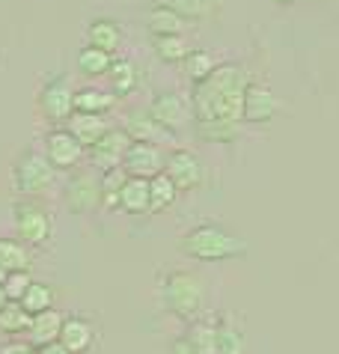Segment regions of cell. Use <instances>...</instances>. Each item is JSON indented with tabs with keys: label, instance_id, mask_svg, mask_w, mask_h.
I'll list each match as a JSON object with an SVG mask.
<instances>
[{
	"label": "cell",
	"instance_id": "obj_1",
	"mask_svg": "<svg viewBox=\"0 0 339 354\" xmlns=\"http://www.w3.org/2000/svg\"><path fill=\"white\" fill-rule=\"evenodd\" d=\"M250 72L241 63H221L205 81L191 84L194 120H238L241 122L244 93L250 86Z\"/></svg>",
	"mask_w": 339,
	"mask_h": 354
},
{
	"label": "cell",
	"instance_id": "obj_2",
	"mask_svg": "<svg viewBox=\"0 0 339 354\" xmlns=\"http://www.w3.org/2000/svg\"><path fill=\"white\" fill-rule=\"evenodd\" d=\"M176 248L182 257L194 262H229V259H244L250 253V244L238 232L226 230L217 221H203L191 226L187 232L178 235Z\"/></svg>",
	"mask_w": 339,
	"mask_h": 354
},
{
	"label": "cell",
	"instance_id": "obj_3",
	"mask_svg": "<svg viewBox=\"0 0 339 354\" xmlns=\"http://www.w3.org/2000/svg\"><path fill=\"white\" fill-rule=\"evenodd\" d=\"M158 304L167 316H173L178 322H194L196 316H203L205 310V283L196 271L191 268H176V265H167V268L158 271Z\"/></svg>",
	"mask_w": 339,
	"mask_h": 354
},
{
	"label": "cell",
	"instance_id": "obj_4",
	"mask_svg": "<svg viewBox=\"0 0 339 354\" xmlns=\"http://www.w3.org/2000/svg\"><path fill=\"white\" fill-rule=\"evenodd\" d=\"M57 182V167L39 155L36 149H24L12 164V188L21 196H39L51 191Z\"/></svg>",
	"mask_w": 339,
	"mask_h": 354
},
{
	"label": "cell",
	"instance_id": "obj_5",
	"mask_svg": "<svg viewBox=\"0 0 339 354\" xmlns=\"http://www.w3.org/2000/svg\"><path fill=\"white\" fill-rule=\"evenodd\" d=\"M63 203L72 214H93L102 209V170L95 167H77L68 170L63 185Z\"/></svg>",
	"mask_w": 339,
	"mask_h": 354
},
{
	"label": "cell",
	"instance_id": "obj_6",
	"mask_svg": "<svg viewBox=\"0 0 339 354\" xmlns=\"http://www.w3.org/2000/svg\"><path fill=\"white\" fill-rule=\"evenodd\" d=\"M36 107L42 113L45 122L51 125H66V120L75 113V90H72V77L66 72L48 75L42 86L36 93Z\"/></svg>",
	"mask_w": 339,
	"mask_h": 354
},
{
	"label": "cell",
	"instance_id": "obj_7",
	"mask_svg": "<svg viewBox=\"0 0 339 354\" xmlns=\"http://www.w3.org/2000/svg\"><path fill=\"white\" fill-rule=\"evenodd\" d=\"M15 232L18 241H24L27 248H42L51 241L54 235V221L48 214L45 205H39L36 200H21L15 203Z\"/></svg>",
	"mask_w": 339,
	"mask_h": 354
},
{
	"label": "cell",
	"instance_id": "obj_8",
	"mask_svg": "<svg viewBox=\"0 0 339 354\" xmlns=\"http://www.w3.org/2000/svg\"><path fill=\"white\" fill-rule=\"evenodd\" d=\"M149 113L155 116V122L167 129L173 137L182 134L187 125H194V113H191V102L182 98V93L176 90H158L149 98Z\"/></svg>",
	"mask_w": 339,
	"mask_h": 354
},
{
	"label": "cell",
	"instance_id": "obj_9",
	"mask_svg": "<svg viewBox=\"0 0 339 354\" xmlns=\"http://www.w3.org/2000/svg\"><path fill=\"white\" fill-rule=\"evenodd\" d=\"M42 152L57 170H77L86 158V146L77 140L66 125H54V129L45 134Z\"/></svg>",
	"mask_w": 339,
	"mask_h": 354
},
{
	"label": "cell",
	"instance_id": "obj_10",
	"mask_svg": "<svg viewBox=\"0 0 339 354\" xmlns=\"http://www.w3.org/2000/svg\"><path fill=\"white\" fill-rule=\"evenodd\" d=\"M164 173L176 182V188L182 194H191L205 182V167H203V161H199V155L194 149H185V146L167 149Z\"/></svg>",
	"mask_w": 339,
	"mask_h": 354
},
{
	"label": "cell",
	"instance_id": "obj_11",
	"mask_svg": "<svg viewBox=\"0 0 339 354\" xmlns=\"http://www.w3.org/2000/svg\"><path fill=\"white\" fill-rule=\"evenodd\" d=\"M131 134L125 131V125H113L111 131H107L102 140L93 143L86 149L89 155V167H95V170H116V167H122L128 149H131Z\"/></svg>",
	"mask_w": 339,
	"mask_h": 354
},
{
	"label": "cell",
	"instance_id": "obj_12",
	"mask_svg": "<svg viewBox=\"0 0 339 354\" xmlns=\"http://www.w3.org/2000/svg\"><path fill=\"white\" fill-rule=\"evenodd\" d=\"M164 164H167V149L161 143L134 140L122 161V170L131 176V179H152V176L164 173Z\"/></svg>",
	"mask_w": 339,
	"mask_h": 354
},
{
	"label": "cell",
	"instance_id": "obj_13",
	"mask_svg": "<svg viewBox=\"0 0 339 354\" xmlns=\"http://www.w3.org/2000/svg\"><path fill=\"white\" fill-rule=\"evenodd\" d=\"M277 95L271 86L265 84H250L244 93V107H241V122L247 125H268L277 116Z\"/></svg>",
	"mask_w": 339,
	"mask_h": 354
},
{
	"label": "cell",
	"instance_id": "obj_14",
	"mask_svg": "<svg viewBox=\"0 0 339 354\" xmlns=\"http://www.w3.org/2000/svg\"><path fill=\"white\" fill-rule=\"evenodd\" d=\"M59 342H63L72 354H89L95 348V342H98V330L86 316H66Z\"/></svg>",
	"mask_w": 339,
	"mask_h": 354
},
{
	"label": "cell",
	"instance_id": "obj_15",
	"mask_svg": "<svg viewBox=\"0 0 339 354\" xmlns=\"http://www.w3.org/2000/svg\"><path fill=\"white\" fill-rule=\"evenodd\" d=\"M191 131L199 143H214V146H229L241 137V122L238 120H194Z\"/></svg>",
	"mask_w": 339,
	"mask_h": 354
},
{
	"label": "cell",
	"instance_id": "obj_16",
	"mask_svg": "<svg viewBox=\"0 0 339 354\" xmlns=\"http://www.w3.org/2000/svg\"><path fill=\"white\" fill-rule=\"evenodd\" d=\"M187 27H191V21L164 3H152L146 12V30L152 39L155 36H185Z\"/></svg>",
	"mask_w": 339,
	"mask_h": 354
},
{
	"label": "cell",
	"instance_id": "obj_17",
	"mask_svg": "<svg viewBox=\"0 0 339 354\" xmlns=\"http://www.w3.org/2000/svg\"><path fill=\"white\" fill-rule=\"evenodd\" d=\"M66 129L72 131L77 140H81L86 149H89V146L102 140V137L111 131L113 125H111V120H107L104 113H77V111H75V113L66 120Z\"/></svg>",
	"mask_w": 339,
	"mask_h": 354
},
{
	"label": "cell",
	"instance_id": "obj_18",
	"mask_svg": "<svg viewBox=\"0 0 339 354\" xmlns=\"http://www.w3.org/2000/svg\"><path fill=\"white\" fill-rule=\"evenodd\" d=\"M125 131L131 134V140H140V143H161L164 146L167 140H173V134L155 122V116L149 113V107L131 111L125 116Z\"/></svg>",
	"mask_w": 339,
	"mask_h": 354
},
{
	"label": "cell",
	"instance_id": "obj_19",
	"mask_svg": "<svg viewBox=\"0 0 339 354\" xmlns=\"http://www.w3.org/2000/svg\"><path fill=\"white\" fill-rule=\"evenodd\" d=\"M63 322H66V316L59 310H54V307L39 313V316H33V324H30V330H27L30 342H33L36 348L48 346V342H57L59 333H63Z\"/></svg>",
	"mask_w": 339,
	"mask_h": 354
},
{
	"label": "cell",
	"instance_id": "obj_20",
	"mask_svg": "<svg viewBox=\"0 0 339 354\" xmlns=\"http://www.w3.org/2000/svg\"><path fill=\"white\" fill-rule=\"evenodd\" d=\"M107 81H111V93L116 98H128L134 95L137 84H140V72H137V63L128 60V57H113V66L107 72Z\"/></svg>",
	"mask_w": 339,
	"mask_h": 354
},
{
	"label": "cell",
	"instance_id": "obj_21",
	"mask_svg": "<svg viewBox=\"0 0 339 354\" xmlns=\"http://www.w3.org/2000/svg\"><path fill=\"white\" fill-rule=\"evenodd\" d=\"M217 319L221 316H196L194 322H187L185 337L196 348V354H217Z\"/></svg>",
	"mask_w": 339,
	"mask_h": 354
},
{
	"label": "cell",
	"instance_id": "obj_22",
	"mask_svg": "<svg viewBox=\"0 0 339 354\" xmlns=\"http://www.w3.org/2000/svg\"><path fill=\"white\" fill-rule=\"evenodd\" d=\"M86 45H95L107 54H116L119 45H122V27L113 18H95L86 27Z\"/></svg>",
	"mask_w": 339,
	"mask_h": 354
},
{
	"label": "cell",
	"instance_id": "obj_23",
	"mask_svg": "<svg viewBox=\"0 0 339 354\" xmlns=\"http://www.w3.org/2000/svg\"><path fill=\"white\" fill-rule=\"evenodd\" d=\"M178 194H182V191L176 188V182L170 179L167 173L152 176V179H149V214H164V212H170L176 205Z\"/></svg>",
	"mask_w": 339,
	"mask_h": 354
},
{
	"label": "cell",
	"instance_id": "obj_24",
	"mask_svg": "<svg viewBox=\"0 0 339 354\" xmlns=\"http://www.w3.org/2000/svg\"><path fill=\"white\" fill-rule=\"evenodd\" d=\"M119 209L131 218L149 214V179H131L128 176L122 191H119Z\"/></svg>",
	"mask_w": 339,
	"mask_h": 354
},
{
	"label": "cell",
	"instance_id": "obj_25",
	"mask_svg": "<svg viewBox=\"0 0 339 354\" xmlns=\"http://www.w3.org/2000/svg\"><path fill=\"white\" fill-rule=\"evenodd\" d=\"M119 98L111 90H98V86H81L75 90V111L77 113H111Z\"/></svg>",
	"mask_w": 339,
	"mask_h": 354
},
{
	"label": "cell",
	"instance_id": "obj_26",
	"mask_svg": "<svg viewBox=\"0 0 339 354\" xmlns=\"http://www.w3.org/2000/svg\"><path fill=\"white\" fill-rule=\"evenodd\" d=\"M75 63H77V72L86 77H107V72H111V66H113V54H107L95 45H84L81 51H77Z\"/></svg>",
	"mask_w": 339,
	"mask_h": 354
},
{
	"label": "cell",
	"instance_id": "obj_27",
	"mask_svg": "<svg viewBox=\"0 0 339 354\" xmlns=\"http://www.w3.org/2000/svg\"><path fill=\"white\" fill-rule=\"evenodd\" d=\"M152 51H155V57H158L161 63L182 66V60L194 51V48L187 45L185 36H155V39H152Z\"/></svg>",
	"mask_w": 339,
	"mask_h": 354
},
{
	"label": "cell",
	"instance_id": "obj_28",
	"mask_svg": "<svg viewBox=\"0 0 339 354\" xmlns=\"http://www.w3.org/2000/svg\"><path fill=\"white\" fill-rule=\"evenodd\" d=\"M217 66H221V63H217V57H214L212 51L194 48V51L182 60V75H185L191 84H199V81H205V77L212 75Z\"/></svg>",
	"mask_w": 339,
	"mask_h": 354
},
{
	"label": "cell",
	"instance_id": "obj_29",
	"mask_svg": "<svg viewBox=\"0 0 339 354\" xmlns=\"http://www.w3.org/2000/svg\"><path fill=\"white\" fill-rule=\"evenodd\" d=\"M217 354H247L244 330L226 316L217 319Z\"/></svg>",
	"mask_w": 339,
	"mask_h": 354
},
{
	"label": "cell",
	"instance_id": "obj_30",
	"mask_svg": "<svg viewBox=\"0 0 339 354\" xmlns=\"http://www.w3.org/2000/svg\"><path fill=\"white\" fill-rule=\"evenodd\" d=\"M30 324H33V316L21 307V301H9L0 310V333H6V337H21L30 330Z\"/></svg>",
	"mask_w": 339,
	"mask_h": 354
},
{
	"label": "cell",
	"instance_id": "obj_31",
	"mask_svg": "<svg viewBox=\"0 0 339 354\" xmlns=\"http://www.w3.org/2000/svg\"><path fill=\"white\" fill-rule=\"evenodd\" d=\"M30 250L24 241L18 239H0V268L12 271H30Z\"/></svg>",
	"mask_w": 339,
	"mask_h": 354
},
{
	"label": "cell",
	"instance_id": "obj_32",
	"mask_svg": "<svg viewBox=\"0 0 339 354\" xmlns=\"http://www.w3.org/2000/svg\"><path fill=\"white\" fill-rule=\"evenodd\" d=\"M54 298H57L54 286H48V283H42V280H33L30 289L24 292V298H21V307L30 313V316H39V313L54 307Z\"/></svg>",
	"mask_w": 339,
	"mask_h": 354
},
{
	"label": "cell",
	"instance_id": "obj_33",
	"mask_svg": "<svg viewBox=\"0 0 339 354\" xmlns=\"http://www.w3.org/2000/svg\"><path fill=\"white\" fill-rule=\"evenodd\" d=\"M125 179H128V173L122 170V167L102 173V209H107V212L119 209V191H122Z\"/></svg>",
	"mask_w": 339,
	"mask_h": 354
},
{
	"label": "cell",
	"instance_id": "obj_34",
	"mask_svg": "<svg viewBox=\"0 0 339 354\" xmlns=\"http://www.w3.org/2000/svg\"><path fill=\"white\" fill-rule=\"evenodd\" d=\"M158 3H164L170 9H176L182 18H187V21H203V18L212 12V0H158Z\"/></svg>",
	"mask_w": 339,
	"mask_h": 354
},
{
	"label": "cell",
	"instance_id": "obj_35",
	"mask_svg": "<svg viewBox=\"0 0 339 354\" xmlns=\"http://www.w3.org/2000/svg\"><path fill=\"white\" fill-rule=\"evenodd\" d=\"M30 283H33L30 271H12V274L6 277V283H3L6 298H9V301H21V298H24V292L30 289Z\"/></svg>",
	"mask_w": 339,
	"mask_h": 354
},
{
	"label": "cell",
	"instance_id": "obj_36",
	"mask_svg": "<svg viewBox=\"0 0 339 354\" xmlns=\"http://www.w3.org/2000/svg\"><path fill=\"white\" fill-rule=\"evenodd\" d=\"M167 354H196V348L187 342V337L182 333V337H176L173 342H170V351Z\"/></svg>",
	"mask_w": 339,
	"mask_h": 354
},
{
	"label": "cell",
	"instance_id": "obj_37",
	"mask_svg": "<svg viewBox=\"0 0 339 354\" xmlns=\"http://www.w3.org/2000/svg\"><path fill=\"white\" fill-rule=\"evenodd\" d=\"M36 346L33 342H6L3 348H0V354H27V351H33Z\"/></svg>",
	"mask_w": 339,
	"mask_h": 354
},
{
	"label": "cell",
	"instance_id": "obj_38",
	"mask_svg": "<svg viewBox=\"0 0 339 354\" xmlns=\"http://www.w3.org/2000/svg\"><path fill=\"white\" fill-rule=\"evenodd\" d=\"M39 354H72V351H68L66 346H63V342H48V346H42V348H39Z\"/></svg>",
	"mask_w": 339,
	"mask_h": 354
},
{
	"label": "cell",
	"instance_id": "obj_39",
	"mask_svg": "<svg viewBox=\"0 0 339 354\" xmlns=\"http://www.w3.org/2000/svg\"><path fill=\"white\" fill-rule=\"evenodd\" d=\"M6 304H9V298H6V289H3V286H0V310H3V307H6Z\"/></svg>",
	"mask_w": 339,
	"mask_h": 354
},
{
	"label": "cell",
	"instance_id": "obj_40",
	"mask_svg": "<svg viewBox=\"0 0 339 354\" xmlns=\"http://www.w3.org/2000/svg\"><path fill=\"white\" fill-rule=\"evenodd\" d=\"M6 277H9V271H6V268H0V286L6 283Z\"/></svg>",
	"mask_w": 339,
	"mask_h": 354
},
{
	"label": "cell",
	"instance_id": "obj_41",
	"mask_svg": "<svg viewBox=\"0 0 339 354\" xmlns=\"http://www.w3.org/2000/svg\"><path fill=\"white\" fill-rule=\"evenodd\" d=\"M277 6H288V3H295V0H274Z\"/></svg>",
	"mask_w": 339,
	"mask_h": 354
},
{
	"label": "cell",
	"instance_id": "obj_42",
	"mask_svg": "<svg viewBox=\"0 0 339 354\" xmlns=\"http://www.w3.org/2000/svg\"><path fill=\"white\" fill-rule=\"evenodd\" d=\"M27 354H39V348H33V351H27Z\"/></svg>",
	"mask_w": 339,
	"mask_h": 354
},
{
	"label": "cell",
	"instance_id": "obj_43",
	"mask_svg": "<svg viewBox=\"0 0 339 354\" xmlns=\"http://www.w3.org/2000/svg\"><path fill=\"white\" fill-rule=\"evenodd\" d=\"M310 3H318V0H310Z\"/></svg>",
	"mask_w": 339,
	"mask_h": 354
}]
</instances>
